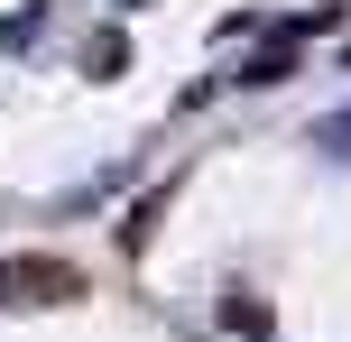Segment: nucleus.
Segmentation results:
<instances>
[{
  "label": "nucleus",
  "instance_id": "5",
  "mask_svg": "<svg viewBox=\"0 0 351 342\" xmlns=\"http://www.w3.org/2000/svg\"><path fill=\"white\" fill-rule=\"evenodd\" d=\"M315 148H324V158H351V111H333V121H315Z\"/></svg>",
  "mask_w": 351,
  "mask_h": 342
},
{
  "label": "nucleus",
  "instance_id": "1",
  "mask_svg": "<svg viewBox=\"0 0 351 342\" xmlns=\"http://www.w3.org/2000/svg\"><path fill=\"white\" fill-rule=\"evenodd\" d=\"M74 296H84V269H74V259H47V250H28V259H0V306H74Z\"/></svg>",
  "mask_w": 351,
  "mask_h": 342
},
{
  "label": "nucleus",
  "instance_id": "2",
  "mask_svg": "<svg viewBox=\"0 0 351 342\" xmlns=\"http://www.w3.org/2000/svg\"><path fill=\"white\" fill-rule=\"evenodd\" d=\"M121 65H130V37H121V28H102V37L84 47V74H93V84H111Z\"/></svg>",
  "mask_w": 351,
  "mask_h": 342
},
{
  "label": "nucleus",
  "instance_id": "3",
  "mask_svg": "<svg viewBox=\"0 0 351 342\" xmlns=\"http://www.w3.org/2000/svg\"><path fill=\"white\" fill-rule=\"evenodd\" d=\"M222 324H231V333H268V306H259V296H241V287H231V306H222Z\"/></svg>",
  "mask_w": 351,
  "mask_h": 342
},
{
  "label": "nucleus",
  "instance_id": "4",
  "mask_svg": "<svg viewBox=\"0 0 351 342\" xmlns=\"http://www.w3.org/2000/svg\"><path fill=\"white\" fill-rule=\"evenodd\" d=\"M47 37V10H19V19H0V47H37Z\"/></svg>",
  "mask_w": 351,
  "mask_h": 342
},
{
  "label": "nucleus",
  "instance_id": "6",
  "mask_svg": "<svg viewBox=\"0 0 351 342\" xmlns=\"http://www.w3.org/2000/svg\"><path fill=\"white\" fill-rule=\"evenodd\" d=\"M121 10H148V0H121Z\"/></svg>",
  "mask_w": 351,
  "mask_h": 342
}]
</instances>
